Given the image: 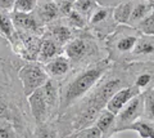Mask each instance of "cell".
Here are the masks:
<instances>
[{"label":"cell","mask_w":154,"mask_h":138,"mask_svg":"<svg viewBox=\"0 0 154 138\" xmlns=\"http://www.w3.org/2000/svg\"><path fill=\"white\" fill-rule=\"evenodd\" d=\"M132 63H112L110 69L85 97L55 117L62 136H71L94 125L100 111L105 108L113 94L132 84Z\"/></svg>","instance_id":"cell-1"},{"label":"cell","mask_w":154,"mask_h":138,"mask_svg":"<svg viewBox=\"0 0 154 138\" xmlns=\"http://www.w3.org/2000/svg\"><path fill=\"white\" fill-rule=\"evenodd\" d=\"M110 66L112 62L102 59L86 67L72 70L66 79L59 82V115L85 97Z\"/></svg>","instance_id":"cell-2"},{"label":"cell","mask_w":154,"mask_h":138,"mask_svg":"<svg viewBox=\"0 0 154 138\" xmlns=\"http://www.w3.org/2000/svg\"><path fill=\"white\" fill-rule=\"evenodd\" d=\"M63 54L71 62L72 70H79L107 59L104 41L93 35L88 28L77 31L73 39L63 47Z\"/></svg>","instance_id":"cell-3"},{"label":"cell","mask_w":154,"mask_h":138,"mask_svg":"<svg viewBox=\"0 0 154 138\" xmlns=\"http://www.w3.org/2000/svg\"><path fill=\"white\" fill-rule=\"evenodd\" d=\"M140 35L141 32L137 28L128 25H118L104 40L107 59L112 63H128V58Z\"/></svg>","instance_id":"cell-4"},{"label":"cell","mask_w":154,"mask_h":138,"mask_svg":"<svg viewBox=\"0 0 154 138\" xmlns=\"http://www.w3.org/2000/svg\"><path fill=\"white\" fill-rule=\"evenodd\" d=\"M8 43L13 53L25 62H37V56L41 45V36L16 30L12 39Z\"/></svg>","instance_id":"cell-5"},{"label":"cell","mask_w":154,"mask_h":138,"mask_svg":"<svg viewBox=\"0 0 154 138\" xmlns=\"http://www.w3.org/2000/svg\"><path fill=\"white\" fill-rule=\"evenodd\" d=\"M18 79L21 82L25 96L28 97L36 89L45 85L50 78L48 76L41 63L38 62H25L18 70Z\"/></svg>","instance_id":"cell-6"},{"label":"cell","mask_w":154,"mask_h":138,"mask_svg":"<svg viewBox=\"0 0 154 138\" xmlns=\"http://www.w3.org/2000/svg\"><path fill=\"white\" fill-rule=\"evenodd\" d=\"M118 23L113 18V8L98 5L88 20V30L100 40H105L117 28Z\"/></svg>","instance_id":"cell-7"},{"label":"cell","mask_w":154,"mask_h":138,"mask_svg":"<svg viewBox=\"0 0 154 138\" xmlns=\"http://www.w3.org/2000/svg\"><path fill=\"white\" fill-rule=\"evenodd\" d=\"M144 112V98L143 93L135 96L118 114H116V134L126 132L127 127L131 125L137 119L143 117Z\"/></svg>","instance_id":"cell-8"},{"label":"cell","mask_w":154,"mask_h":138,"mask_svg":"<svg viewBox=\"0 0 154 138\" xmlns=\"http://www.w3.org/2000/svg\"><path fill=\"white\" fill-rule=\"evenodd\" d=\"M27 106H28V111H30V115L32 117V120L35 121V124H40V123L51 120L42 87L36 89L35 92L31 93L27 97Z\"/></svg>","instance_id":"cell-9"},{"label":"cell","mask_w":154,"mask_h":138,"mask_svg":"<svg viewBox=\"0 0 154 138\" xmlns=\"http://www.w3.org/2000/svg\"><path fill=\"white\" fill-rule=\"evenodd\" d=\"M128 63H154V35L139 36Z\"/></svg>","instance_id":"cell-10"},{"label":"cell","mask_w":154,"mask_h":138,"mask_svg":"<svg viewBox=\"0 0 154 138\" xmlns=\"http://www.w3.org/2000/svg\"><path fill=\"white\" fill-rule=\"evenodd\" d=\"M12 20L17 31L30 32V34L42 36L45 32V26L38 21L35 11L32 13H16L11 12Z\"/></svg>","instance_id":"cell-11"},{"label":"cell","mask_w":154,"mask_h":138,"mask_svg":"<svg viewBox=\"0 0 154 138\" xmlns=\"http://www.w3.org/2000/svg\"><path fill=\"white\" fill-rule=\"evenodd\" d=\"M132 84L143 93L154 85V63H132Z\"/></svg>","instance_id":"cell-12"},{"label":"cell","mask_w":154,"mask_h":138,"mask_svg":"<svg viewBox=\"0 0 154 138\" xmlns=\"http://www.w3.org/2000/svg\"><path fill=\"white\" fill-rule=\"evenodd\" d=\"M45 32L49 34L58 44L64 47L69 40H72L76 36L77 31L73 30L64 18H58L57 21L49 23L45 26Z\"/></svg>","instance_id":"cell-13"},{"label":"cell","mask_w":154,"mask_h":138,"mask_svg":"<svg viewBox=\"0 0 154 138\" xmlns=\"http://www.w3.org/2000/svg\"><path fill=\"white\" fill-rule=\"evenodd\" d=\"M42 67L46 71L48 76L53 80H57V82H62L72 71L71 62L63 53L54 57V58L50 61H48L46 63L42 65Z\"/></svg>","instance_id":"cell-14"},{"label":"cell","mask_w":154,"mask_h":138,"mask_svg":"<svg viewBox=\"0 0 154 138\" xmlns=\"http://www.w3.org/2000/svg\"><path fill=\"white\" fill-rule=\"evenodd\" d=\"M140 93H141L140 90H139L136 87H134V85L125 87L122 89H119L117 93L113 94L112 98L108 101L105 108L113 114H118L135 96H137V94H140Z\"/></svg>","instance_id":"cell-15"},{"label":"cell","mask_w":154,"mask_h":138,"mask_svg":"<svg viewBox=\"0 0 154 138\" xmlns=\"http://www.w3.org/2000/svg\"><path fill=\"white\" fill-rule=\"evenodd\" d=\"M62 53H63V47L58 44L49 34L44 32V35L41 36V45L37 56V62L44 65L48 61L53 59L54 57L59 56Z\"/></svg>","instance_id":"cell-16"},{"label":"cell","mask_w":154,"mask_h":138,"mask_svg":"<svg viewBox=\"0 0 154 138\" xmlns=\"http://www.w3.org/2000/svg\"><path fill=\"white\" fill-rule=\"evenodd\" d=\"M42 89H44L48 107H49L50 119L54 120L59 115V82L49 79L45 85H42Z\"/></svg>","instance_id":"cell-17"},{"label":"cell","mask_w":154,"mask_h":138,"mask_svg":"<svg viewBox=\"0 0 154 138\" xmlns=\"http://www.w3.org/2000/svg\"><path fill=\"white\" fill-rule=\"evenodd\" d=\"M75 133L71 136H62L58 125L54 120H48L45 123H40V124H35L32 128V130L30 132V134L27 136V138H73Z\"/></svg>","instance_id":"cell-18"},{"label":"cell","mask_w":154,"mask_h":138,"mask_svg":"<svg viewBox=\"0 0 154 138\" xmlns=\"http://www.w3.org/2000/svg\"><path fill=\"white\" fill-rule=\"evenodd\" d=\"M35 13L38 18V21L44 26L57 21L58 18H60L57 3L50 2V0H38Z\"/></svg>","instance_id":"cell-19"},{"label":"cell","mask_w":154,"mask_h":138,"mask_svg":"<svg viewBox=\"0 0 154 138\" xmlns=\"http://www.w3.org/2000/svg\"><path fill=\"white\" fill-rule=\"evenodd\" d=\"M94 125L102 133L103 138H109L116 134V114L110 112L107 108L100 111Z\"/></svg>","instance_id":"cell-20"},{"label":"cell","mask_w":154,"mask_h":138,"mask_svg":"<svg viewBox=\"0 0 154 138\" xmlns=\"http://www.w3.org/2000/svg\"><path fill=\"white\" fill-rule=\"evenodd\" d=\"M152 7L153 3L148 0H132V12L128 20V26L136 27L148 17V14L152 11Z\"/></svg>","instance_id":"cell-21"},{"label":"cell","mask_w":154,"mask_h":138,"mask_svg":"<svg viewBox=\"0 0 154 138\" xmlns=\"http://www.w3.org/2000/svg\"><path fill=\"white\" fill-rule=\"evenodd\" d=\"M126 130L136 132L140 138H154V121L148 120L145 117H140L127 127Z\"/></svg>","instance_id":"cell-22"},{"label":"cell","mask_w":154,"mask_h":138,"mask_svg":"<svg viewBox=\"0 0 154 138\" xmlns=\"http://www.w3.org/2000/svg\"><path fill=\"white\" fill-rule=\"evenodd\" d=\"M132 12V0H123L113 8V18L118 25H128Z\"/></svg>","instance_id":"cell-23"},{"label":"cell","mask_w":154,"mask_h":138,"mask_svg":"<svg viewBox=\"0 0 154 138\" xmlns=\"http://www.w3.org/2000/svg\"><path fill=\"white\" fill-rule=\"evenodd\" d=\"M14 32H16V27H14L11 12L0 11V36H3L7 41H9L14 35Z\"/></svg>","instance_id":"cell-24"},{"label":"cell","mask_w":154,"mask_h":138,"mask_svg":"<svg viewBox=\"0 0 154 138\" xmlns=\"http://www.w3.org/2000/svg\"><path fill=\"white\" fill-rule=\"evenodd\" d=\"M144 98V112L143 117L154 121V85L143 92Z\"/></svg>","instance_id":"cell-25"},{"label":"cell","mask_w":154,"mask_h":138,"mask_svg":"<svg viewBox=\"0 0 154 138\" xmlns=\"http://www.w3.org/2000/svg\"><path fill=\"white\" fill-rule=\"evenodd\" d=\"M64 20L76 31L85 30V28L88 27V17H85L84 14L79 13L77 11H75V9L64 18Z\"/></svg>","instance_id":"cell-26"},{"label":"cell","mask_w":154,"mask_h":138,"mask_svg":"<svg viewBox=\"0 0 154 138\" xmlns=\"http://www.w3.org/2000/svg\"><path fill=\"white\" fill-rule=\"evenodd\" d=\"M0 138H26L9 120H0Z\"/></svg>","instance_id":"cell-27"},{"label":"cell","mask_w":154,"mask_h":138,"mask_svg":"<svg viewBox=\"0 0 154 138\" xmlns=\"http://www.w3.org/2000/svg\"><path fill=\"white\" fill-rule=\"evenodd\" d=\"M96 7H98V3L95 0H75L73 2V9L88 17V20L90 14L96 9Z\"/></svg>","instance_id":"cell-28"},{"label":"cell","mask_w":154,"mask_h":138,"mask_svg":"<svg viewBox=\"0 0 154 138\" xmlns=\"http://www.w3.org/2000/svg\"><path fill=\"white\" fill-rule=\"evenodd\" d=\"M135 28H137L144 35H154V2H153L152 11L148 14V17L144 21H141Z\"/></svg>","instance_id":"cell-29"},{"label":"cell","mask_w":154,"mask_h":138,"mask_svg":"<svg viewBox=\"0 0 154 138\" xmlns=\"http://www.w3.org/2000/svg\"><path fill=\"white\" fill-rule=\"evenodd\" d=\"M38 0H14L13 11L16 13H32L37 7Z\"/></svg>","instance_id":"cell-30"},{"label":"cell","mask_w":154,"mask_h":138,"mask_svg":"<svg viewBox=\"0 0 154 138\" xmlns=\"http://www.w3.org/2000/svg\"><path fill=\"white\" fill-rule=\"evenodd\" d=\"M73 138H103V137L98 128L95 125H91V127L85 128V129L76 132Z\"/></svg>","instance_id":"cell-31"},{"label":"cell","mask_w":154,"mask_h":138,"mask_svg":"<svg viewBox=\"0 0 154 138\" xmlns=\"http://www.w3.org/2000/svg\"><path fill=\"white\" fill-rule=\"evenodd\" d=\"M73 2L75 0H62V2L57 3L60 18H66L72 11H73Z\"/></svg>","instance_id":"cell-32"},{"label":"cell","mask_w":154,"mask_h":138,"mask_svg":"<svg viewBox=\"0 0 154 138\" xmlns=\"http://www.w3.org/2000/svg\"><path fill=\"white\" fill-rule=\"evenodd\" d=\"M98 3V5L105 7V8H114L116 5H118L119 3H122L123 0H95Z\"/></svg>","instance_id":"cell-33"},{"label":"cell","mask_w":154,"mask_h":138,"mask_svg":"<svg viewBox=\"0 0 154 138\" xmlns=\"http://www.w3.org/2000/svg\"><path fill=\"white\" fill-rule=\"evenodd\" d=\"M14 5V0H0V11L12 12Z\"/></svg>","instance_id":"cell-34"},{"label":"cell","mask_w":154,"mask_h":138,"mask_svg":"<svg viewBox=\"0 0 154 138\" xmlns=\"http://www.w3.org/2000/svg\"><path fill=\"white\" fill-rule=\"evenodd\" d=\"M50 2H54V3H59V2H62V0H50Z\"/></svg>","instance_id":"cell-35"},{"label":"cell","mask_w":154,"mask_h":138,"mask_svg":"<svg viewBox=\"0 0 154 138\" xmlns=\"http://www.w3.org/2000/svg\"><path fill=\"white\" fill-rule=\"evenodd\" d=\"M109 138H118V137H117V136H116V134H114V136H112V137H109Z\"/></svg>","instance_id":"cell-36"},{"label":"cell","mask_w":154,"mask_h":138,"mask_svg":"<svg viewBox=\"0 0 154 138\" xmlns=\"http://www.w3.org/2000/svg\"><path fill=\"white\" fill-rule=\"evenodd\" d=\"M148 2H152V3H153V2H154V0H148Z\"/></svg>","instance_id":"cell-37"}]
</instances>
